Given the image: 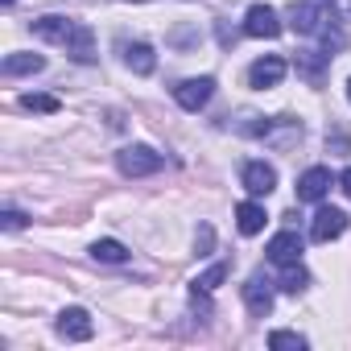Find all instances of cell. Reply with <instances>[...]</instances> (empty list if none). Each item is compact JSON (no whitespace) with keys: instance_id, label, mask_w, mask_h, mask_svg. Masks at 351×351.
<instances>
[{"instance_id":"cell-1","label":"cell","mask_w":351,"mask_h":351,"mask_svg":"<svg viewBox=\"0 0 351 351\" xmlns=\"http://www.w3.org/2000/svg\"><path fill=\"white\" fill-rule=\"evenodd\" d=\"M116 165H120V173H128V178H149V173H157L165 165V157L153 153L149 145H128V149L116 153Z\"/></svg>"},{"instance_id":"cell-2","label":"cell","mask_w":351,"mask_h":351,"mask_svg":"<svg viewBox=\"0 0 351 351\" xmlns=\"http://www.w3.org/2000/svg\"><path fill=\"white\" fill-rule=\"evenodd\" d=\"M347 215L339 211V207H318V215H314V223H310V240L314 244H330V240H339L343 232H347Z\"/></svg>"},{"instance_id":"cell-3","label":"cell","mask_w":351,"mask_h":351,"mask_svg":"<svg viewBox=\"0 0 351 351\" xmlns=\"http://www.w3.org/2000/svg\"><path fill=\"white\" fill-rule=\"evenodd\" d=\"M211 95H215V79H186V83H178L173 87V99H178L186 112H199V108H207L211 104Z\"/></svg>"},{"instance_id":"cell-4","label":"cell","mask_w":351,"mask_h":351,"mask_svg":"<svg viewBox=\"0 0 351 351\" xmlns=\"http://www.w3.org/2000/svg\"><path fill=\"white\" fill-rule=\"evenodd\" d=\"M58 335L71 339V343H87V339L95 335V322H91V314H87L83 306H71V310L58 314Z\"/></svg>"},{"instance_id":"cell-5","label":"cell","mask_w":351,"mask_h":351,"mask_svg":"<svg viewBox=\"0 0 351 351\" xmlns=\"http://www.w3.org/2000/svg\"><path fill=\"white\" fill-rule=\"evenodd\" d=\"M281 79H285V58H277V54H265L248 66V87H256V91L277 87Z\"/></svg>"},{"instance_id":"cell-6","label":"cell","mask_w":351,"mask_h":351,"mask_svg":"<svg viewBox=\"0 0 351 351\" xmlns=\"http://www.w3.org/2000/svg\"><path fill=\"white\" fill-rule=\"evenodd\" d=\"M240 182H244L248 195H273V186H277V169H273L269 161H248V165L240 169Z\"/></svg>"},{"instance_id":"cell-7","label":"cell","mask_w":351,"mask_h":351,"mask_svg":"<svg viewBox=\"0 0 351 351\" xmlns=\"http://www.w3.org/2000/svg\"><path fill=\"white\" fill-rule=\"evenodd\" d=\"M330 191V169L326 165H310L302 178H298V199L302 203H322Z\"/></svg>"},{"instance_id":"cell-8","label":"cell","mask_w":351,"mask_h":351,"mask_svg":"<svg viewBox=\"0 0 351 351\" xmlns=\"http://www.w3.org/2000/svg\"><path fill=\"white\" fill-rule=\"evenodd\" d=\"M244 34L248 38H277L281 34V21H277V13L269 5H252L244 13Z\"/></svg>"},{"instance_id":"cell-9","label":"cell","mask_w":351,"mask_h":351,"mask_svg":"<svg viewBox=\"0 0 351 351\" xmlns=\"http://www.w3.org/2000/svg\"><path fill=\"white\" fill-rule=\"evenodd\" d=\"M79 29L83 25L79 21H66V17H42V21H34V34L46 38V42H58V46H71Z\"/></svg>"},{"instance_id":"cell-10","label":"cell","mask_w":351,"mask_h":351,"mask_svg":"<svg viewBox=\"0 0 351 351\" xmlns=\"http://www.w3.org/2000/svg\"><path fill=\"white\" fill-rule=\"evenodd\" d=\"M244 302H248V314L252 318H265L269 310H273V285L256 273V277H248V285H244Z\"/></svg>"},{"instance_id":"cell-11","label":"cell","mask_w":351,"mask_h":351,"mask_svg":"<svg viewBox=\"0 0 351 351\" xmlns=\"http://www.w3.org/2000/svg\"><path fill=\"white\" fill-rule=\"evenodd\" d=\"M269 261H273V265H293V261H302V236H298V232H277V236L269 240Z\"/></svg>"},{"instance_id":"cell-12","label":"cell","mask_w":351,"mask_h":351,"mask_svg":"<svg viewBox=\"0 0 351 351\" xmlns=\"http://www.w3.org/2000/svg\"><path fill=\"white\" fill-rule=\"evenodd\" d=\"M124 62H128V71H136V75H153V71H157V54H153V46H145V42L124 46Z\"/></svg>"},{"instance_id":"cell-13","label":"cell","mask_w":351,"mask_h":351,"mask_svg":"<svg viewBox=\"0 0 351 351\" xmlns=\"http://www.w3.org/2000/svg\"><path fill=\"white\" fill-rule=\"evenodd\" d=\"M265 219H269V215H265V207H261V203H240V207H236V223H240V232H244V236L265 232Z\"/></svg>"},{"instance_id":"cell-14","label":"cell","mask_w":351,"mask_h":351,"mask_svg":"<svg viewBox=\"0 0 351 351\" xmlns=\"http://www.w3.org/2000/svg\"><path fill=\"white\" fill-rule=\"evenodd\" d=\"M42 66H46L42 54H9L5 62H0V71H5L9 79H13V75H38Z\"/></svg>"},{"instance_id":"cell-15","label":"cell","mask_w":351,"mask_h":351,"mask_svg":"<svg viewBox=\"0 0 351 351\" xmlns=\"http://www.w3.org/2000/svg\"><path fill=\"white\" fill-rule=\"evenodd\" d=\"M91 256L104 261V265H124V261H128V248H124L120 240H95V244H91Z\"/></svg>"},{"instance_id":"cell-16","label":"cell","mask_w":351,"mask_h":351,"mask_svg":"<svg viewBox=\"0 0 351 351\" xmlns=\"http://www.w3.org/2000/svg\"><path fill=\"white\" fill-rule=\"evenodd\" d=\"M228 273H232V265L228 261H219V265H211L199 281H195V293H211V289H219L223 281H228Z\"/></svg>"},{"instance_id":"cell-17","label":"cell","mask_w":351,"mask_h":351,"mask_svg":"<svg viewBox=\"0 0 351 351\" xmlns=\"http://www.w3.org/2000/svg\"><path fill=\"white\" fill-rule=\"evenodd\" d=\"M21 108H25V112H42V116H54L62 104H58L54 95H34V91H29V95H21Z\"/></svg>"},{"instance_id":"cell-18","label":"cell","mask_w":351,"mask_h":351,"mask_svg":"<svg viewBox=\"0 0 351 351\" xmlns=\"http://www.w3.org/2000/svg\"><path fill=\"white\" fill-rule=\"evenodd\" d=\"M285 273H281V289H289V293H298V289H306V269H302V261H293V265H281Z\"/></svg>"},{"instance_id":"cell-19","label":"cell","mask_w":351,"mask_h":351,"mask_svg":"<svg viewBox=\"0 0 351 351\" xmlns=\"http://www.w3.org/2000/svg\"><path fill=\"white\" fill-rule=\"evenodd\" d=\"M269 347H273V351H302L306 339L293 335V330H273V335H269Z\"/></svg>"},{"instance_id":"cell-20","label":"cell","mask_w":351,"mask_h":351,"mask_svg":"<svg viewBox=\"0 0 351 351\" xmlns=\"http://www.w3.org/2000/svg\"><path fill=\"white\" fill-rule=\"evenodd\" d=\"M211 244H215V232L203 223V228H199V236H195V248H199V256H207V252H211Z\"/></svg>"},{"instance_id":"cell-21","label":"cell","mask_w":351,"mask_h":351,"mask_svg":"<svg viewBox=\"0 0 351 351\" xmlns=\"http://www.w3.org/2000/svg\"><path fill=\"white\" fill-rule=\"evenodd\" d=\"M0 223H5V232H21L25 228V215L21 211H5V215H0Z\"/></svg>"},{"instance_id":"cell-22","label":"cell","mask_w":351,"mask_h":351,"mask_svg":"<svg viewBox=\"0 0 351 351\" xmlns=\"http://www.w3.org/2000/svg\"><path fill=\"white\" fill-rule=\"evenodd\" d=\"M339 186H343V195L351 199V169H343V178H339Z\"/></svg>"},{"instance_id":"cell-23","label":"cell","mask_w":351,"mask_h":351,"mask_svg":"<svg viewBox=\"0 0 351 351\" xmlns=\"http://www.w3.org/2000/svg\"><path fill=\"white\" fill-rule=\"evenodd\" d=\"M0 5H5V9H13V0H0Z\"/></svg>"},{"instance_id":"cell-24","label":"cell","mask_w":351,"mask_h":351,"mask_svg":"<svg viewBox=\"0 0 351 351\" xmlns=\"http://www.w3.org/2000/svg\"><path fill=\"white\" fill-rule=\"evenodd\" d=\"M347 99H351V83H347Z\"/></svg>"}]
</instances>
